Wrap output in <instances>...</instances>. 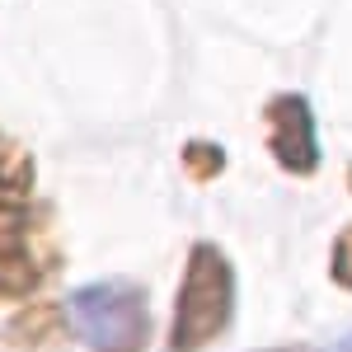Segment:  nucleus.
Masks as SVG:
<instances>
[{
  "mask_svg": "<svg viewBox=\"0 0 352 352\" xmlns=\"http://www.w3.org/2000/svg\"><path fill=\"white\" fill-rule=\"evenodd\" d=\"M184 169H188L197 184H207V179H217L221 169H226V151L212 146V141H188L184 146Z\"/></svg>",
  "mask_w": 352,
  "mask_h": 352,
  "instance_id": "7",
  "label": "nucleus"
},
{
  "mask_svg": "<svg viewBox=\"0 0 352 352\" xmlns=\"http://www.w3.org/2000/svg\"><path fill=\"white\" fill-rule=\"evenodd\" d=\"M33 202V155L0 136V217H19Z\"/></svg>",
  "mask_w": 352,
  "mask_h": 352,
  "instance_id": "5",
  "label": "nucleus"
},
{
  "mask_svg": "<svg viewBox=\"0 0 352 352\" xmlns=\"http://www.w3.org/2000/svg\"><path fill=\"white\" fill-rule=\"evenodd\" d=\"M56 272V244L38 221L19 212L0 226V300L33 296Z\"/></svg>",
  "mask_w": 352,
  "mask_h": 352,
  "instance_id": "3",
  "label": "nucleus"
},
{
  "mask_svg": "<svg viewBox=\"0 0 352 352\" xmlns=\"http://www.w3.org/2000/svg\"><path fill=\"white\" fill-rule=\"evenodd\" d=\"M235 320V268L217 244H192L184 282L174 296V324H169V352H202L217 343Z\"/></svg>",
  "mask_w": 352,
  "mask_h": 352,
  "instance_id": "1",
  "label": "nucleus"
},
{
  "mask_svg": "<svg viewBox=\"0 0 352 352\" xmlns=\"http://www.w3.org/2000/svg\"><path fill=\"white\" fill-rule=\"evenodd\" d=\"M66 324L89 352H146L151 343L146 287H136L127 277L85 282L66 300Z\"/></svg>",
  "mask_w": 352,
  "mask_h": 352,
  "instance_id": "2",
  "label": "nucleus"
},
{
  "mask_svg": "<svg viewBox=\"0 0 352 352\" xmlns=\"http://www.w3.org/2000/svg\"><path fill=\"white\" fill-rule=\"evenodd\" d=\"M320 352H352V333H343L338 343H329V348H320Z\"/></svg>",
  "mask_w": 352,
  "mask_h": 352,
  "instance_id": "9",
  "label": "nucleus"
},
{
  "mask_svg": "<svg viewBox=\"0 0 352 352\" xmlns=\"http://www.w3.org/2000/svg\"><path fill=\"white\" fill-rule=\"evenodd\" d=\"M268 151L287 174H315L320 169V132H315V109L305 94H272L268 109Z\"/></svg>",
  "mask_w": 352,
  "mask_h": 352,
  "instance_id": "4",
  "label": "nucleus"
},
{
  "mask_svg": "<svg viewBox=\"0 0 352 352\" xmlns=\"http://www.w3.org/2000/svg\"><path fill=\"white\" fill-rule=\"evenodd\" d=\"M329 272H333V282L338 287H348L352 292V226L333 240V258H329Z\"/></svg>",
  "mask_w": 352,
  "mask_h": 352,
  "instance_id": "8",
  "label": "nucleus"
},
{
  "mask_svg": "<svg viewBox=\"0 0 352 352\" xmlns=\"http://www.w3.org/2000/svg\"><path fill=\"white\" fill-rule=\"evenodd\" d=\"M56 324H61V315H56L52 305H38V310H24V315H19L14 324L5 329V338H10V343H19V338H28V343L38 348V343H43V338H47V333H52Z\"/></svg>",
  "mask_w": 352,
  "mask_h": 352,
  "instance_id": "6",
  "label": "nucleus"
},
{
  "mask_svg": "<svg viewBox=\"0 0 352 352\" xmlns=\"http://www.w3.org/2000/svg\"><path fill=\"white\" fill-rule=\"evenodd\" d=\"M348 188H352V169H348Z\"/></svg>",
  "mask_w": 352,
  "mask_h": 352,
  "instance_id": "10",
  "label": "nucleus"
},
{
  "mask_svg": "<svg viewBox=\"0 0 352 352\" xmlns=\"http://www.w3.org/2000/svg\"><path fill=\"white\" fill-rule=\"evenodd\" d=\"M282 352H287V348H282Z\"/></svg>",
  "mask_w": 352,
  "mask_h": 352,
  "instance_id": "11",
  "label": "nucleus"
}]
</instances>
